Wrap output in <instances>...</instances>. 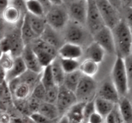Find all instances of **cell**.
<instances>
[{"label":"cell","instance_id":"34","mask_svg":"<svg viewBox=\"0 0 132 123\" xmlns=\"http://www.w3.org/2000/svg\"><path fill=\"white\" fill-rule=\"evenodd\" d=\"M46 88H45V86H43V85L40 81V83H39L36 85V87L34 88L32 94H31V96L36 98V99L40 101L44 102L45 101V96H46Z\"/></svg>","mask_w":132,"mask_h":123},{"label":"cell","instance_id":"28","mask_svg":"<svg viewBox=\"0 0 132 123\" xmlns=\"http://www.w3.org/2000/svg\"><path fill=\"white\" fill-rule=\"evenodd\" d=\"M32 91L33 89L30 85H28V84L21 83L12 94V96L15 99L24 100L30 97Z\"/></svg>","mask_w":132,"mask_h":123},{"label":"cell","instance_id":"18","mask_svg":"<svg viewBox=\"0 0 132 123\" xmlns=\"http://www.w3.org/2000/svg\"><path fill=\"white\" fill-rule=\"evenodd\" d=\"M27 70L28 69L22 57L19 56L15 58V61L12 68L10 70L6 72L5 81L9 82L14 79L18 78Z\"/></svg>","mask_w":132,"mask_h":123},{"label":"cell","instance_id":"46","mask_svg":"<svg viewBox=\"0 0 132 123\" xmlns=\"http://www.w3.org/2000/svg\"><path fill=\"white\" fill-rule=\"evenodd\" d=\"M1 123H9V117L6 113H2L1 116Z\"/></svg>","mask_w":132,"mask_h":123},{"label":"cell","instance_id":"39","mask_svg":"<svg viewBox=\"0 0 132 123\" xmlns=\"http://www.w3.org/2000/svg\"><path fill=\"white\" fill-rule=\"evenodd\" d=\"M29 117L34 123H57L58 121V120L54 121V120L50 119L41 115L39 112L32 113L29 116Z\"/></svg>","mask_w":132,"mask_h":123},{"label":"cell","instance_id":"6","mask_svg":"<svg viewBox=\"0 0 132 123\" xmlns=\"http://www.w3.org/2000/svg\"><path fill=\"white\" fill-rule=\"evenodd\" d=\"M97 85L93 77L82 76L75 94L77 101L87 103L95 100L97 95Z\"/></svg>","mask_w":132,"mask_h":123},{"label":"cell","instance_id":"30","mask_svg":"<svg viewBox=\"0 0 132 123\" xmlns=\"http://www.w3.org/2000/svg\"><path fill=\"white\" fill-rule=\"evenodd\" d=\"M41 83L45 86L46 90L50 89L51 88L57 86L54 82V77L52 73L51 67L50 65L45 67L44 68L43 72L41 73Z\"/></svg>","mask_w":132,"mask_h":123},{"label":"cell","instance_id":"4","mask_svg":"<svg viewBox=\"0 0 132 123\" xmlns=\"http://www.w3.org/2000/svg\"><path fill=\"white\" fill-rule=\"evenodd\" d=\"M48 25L58 31L63 30L70 21L68 9L64 4L53 5L45 15Z\"/></svg>","mask_w":132,"mask_h":123},{"label":"cell","instance_id":"5","mask_svg":"<svg viewBox=\"0 0 132 123\" xmlns=\"http://www.w3.org/2000/svg\"><path fill=\"white\" fill-rule=\"evenodd\" d=\"M30 46L44 68L50 65L59 56L57 49L40 38L34 41Z\"/></svg>","mask_w":132,"mask_h":123},{"label":"cell","instance_id":"38","mask_svg":"<svg viewBox=\"0 0 132 123\" xmlns=\"http://www.w3.org/2000/svg\"><path fill=\"white\" fill-rule=\"evenodd\" d=\"M12 94L10 92L8 85V83L5 80L1 81V100L5 102L10 101L12 97Z\"/></svg>","mask_w":132,"mask_h":123},{"label":"cell","instance_id":"37","mask_svg":"<svg viewBox=\"0 0 132 123\" xmlns=\"http://www.w3.org/2000/svg\"><path fill=\"white\" fill-rule=\"evenodd\" d=\"M126 68V73H127L128 81L129 90L132 88V53L124 58Z\"/></svg>","mask_w":132,"mask_h":123},{"label":"cell","instance_id":"40","mask_svg":"<svg viewBox=\"0 0 132 123\" xmlns=\"http://www.w3.org/2000/svg\"><path fill=\"white\" fill-rule=\"evenodd\" d=\"M122 19L128 24V25L132 27V6L131 7H125L122 9Z\"/></svg>","mask_w":132,"mask_h":123},{"label":"cell","instance_id":"36","mask_svg":"<svg viewBox=\"0 0 132 123\" xmlns=\"http://www.w3.org/2000/svg\"><path fill=\"white\" fill-rule=\"evenodd\" d=\"M95 112L96 110L94 100L86 103L83 110V123H88L90 116Z\"/></svg>","mask_w":132,"mask_h":123},{"label":"cell","instance_id":"44","mask_svg":"<svg viewBox=\"0 0 132 123\" xmlns=\"http://www.w3.org/2000/svg\"><path fill=\"white\" fill-rule=\"evenodd\" d=\"M10 3V0H0V10L1 13L9 6Z\"/></svg>","mask_w":132,"mask_h":123},{"label":"cell","instance_id":"43","mask_svg":"<svg viewBox=\"0 0 132 123\" xmlns=\"http://www.w3.org/2000/svg\"><path fill=\"white\" fill-rule=\"evenodd\" d=\"M112 5L115 6L117 10H119L120 12L122 11V6L121 0H108Z\"/></svg>","mask_w":132,"mask_h":123},{"label":"cell","instance_id":"2","mask_svg":"<svg viewBox=\"0 0 132 123\" xmlns=\"http://www.w3.org/2000/svg\"><path fill=\"white\" fill-rule=\"evenodd\" d=\"M62 35L65 43L76 44L82 47L85 45L88 46L94 41L93 36L86 26L70 19L62 30Z\"/></svg>","mask_w":132,"mask_h":123},{"label":"cell","instance_id":"35","mask_svg":"<svg viewBox=\"0 0 132 123\" xmlns=\"http://www.w3.org/2000/svg\"><path fill=\"white\" fill-rule=\"evenodd\" d=\"M59 86H55L54 87L46 90V96H45V101L44 102L56 104L58 94H59Z\"/></svg>","mask_w":132,"mask_h":123},{"label":"cell","instance_id":"29","mask_svg":"<svg viewBox=\"0 0 132 123\" xmlns=\"http://www.w3.org/2000/svg\"><path fill=\"white\" fill-rule=\"evenodd\" d=\"M27 12L39 17H45V12L42 5L37 0L26 1Z\"/></svg>","mask_w":132,"mask_h":123},{"label":"cell","instance_id":"33","mask_svg":"<svg viewBox=\"0 0 132 123\" xmlns=\"http://www.w3.org/2000/svg\"><path fill=\"white\" fill-rule=\"evenodd\" d=\"M105 123H126L120 112L117 104L112 113L105 119Z\"/></svg>","mask_w":132,"mask_h":123},{"label":"cell","instance_id":"14","mask_svg":"<svg viewBox=\"0 0 132 123\" xmlns=\"http://www.w3.org/2000/svg\"><path fill=\"white\" fill-rule=\"evenodd\" d=\"M97 97L110 101L116 104H118L121 98L112 80L110 81H106L101 85L98 90Z\"/></svg>","mask_w":132,"mask_h":123},{"label":"cell","instance_id":"25","mask_svg":"<svg viewBox=\"0 0 132 123\" xmlns=\"http://www.w3.org/2000/svg\"><path fill=\"white\" fill-rule=\"evenodd\" d=\"M82 76H83V74L79 70L72 72V73H67L63 86L75 92Z\"/></svg>","mask_w":132,"mask_h":123},{"label":"cell","instance_id":"8","mask_svg":"<svg viewBox=\"0 0 132 123\" xmlns=\"http://www.w3.org/2000/svg\"><path fill=\"white\" fill-rule=\"evenodd\" d=\"M95 0H88V13L86 27L92 36L105 27Z\"/></svg>","mask_w":132,"mask_h":123},{"label":"cell","instance_id":"16","mask_svg":"<svg viewBox=\"0 0 132 123\" xmlns=\"http://www.w3.org/2000/svg\"><path fill=\"white\" fill-rule=\"evenodd\" d=\"M106 51L101 45L95 41H93L88 46L85 50V59H89L96 62L98 64L103 61Z\"/></svg>","mask_w":132,"mask_h":123},{"label":"cell","instance_id":"48","mask_svg":"<svg viewBox=\"0 0 132 123\" xmlns=\"http://www.w3.org/2000/svg\"><path fill=\"white\" fill-rule=\"evenodd\" d=\"M53 5H61L64 4L63 0H50Z\"/></svg>","mask_w":132,"mask_h":123},{"label":"cell","instance_id":"7","mask_svg":"<svg viewBox=\"0 0 132 123\" xmlns=\"http://www.w3.org/2000/svg\"><path fill=\"white\" fill-rule=\"evenodd\" d=\"M95 1L105 25L113 29L122 19L121 12L108 0H95Z\"/></svg>","mask_w":132,"mask_h":123},{"label":"cell","instance_id":"12","mask_svg":"<svg viewBox=\"0 0 132 123\" xmlns=\"http://www.w3.org/2000/svg\"><path fill=\"white\" fill-rule=\"evenodd\" d=\"M21 56L23 58L28 70L36 73H42L45 68L39 62L30 45H26Z\"/></svg>","mask_w":132,"mask_h":123},{"label":"cell","instance_id":"24","mask_svg":"<svg viewBox=\"0 0 132 123\" xmlns=\"http://www.w3.org/2000/svg\"><path fill=\"white\" fill-rule=\"evenodd\" d=\"M52 73L53 77H54V82L57 86H61L63 85L65 79L66 73L64 72L60 61V58L58 56L54 61L50 64Z\"/></svg>","mask_w":132,"mask_h":123},{"label":"cell","instance_id":"23","mask_svg":"<svg viewBox=\"0 0 132 123\" xmlns=\"http://www.w3.org/2000/svg\"><path fill=\"white\" fill-rule=\"evenodd\" d=\"M96 112L101 115L104 119L106 118L116 107V103L103 98L97 97L94 100Z\"/></svg>","mask_w":132,"mask_h":123},{"label":"cell","instance_id":"45","mask_svg":"<svg viewBox=\"0 0 132 123\" xmlns=\"http://www.w3.org/2000/svg\"><path fill=\"white\" fill-rule=\"evenodd\" d=\"M122 9L125 7H131L132 0H121Z\"/></svg>","mask_w":132,"mask_h":123},{"label":"cell","instance_id":"1","mask_svg":"<svg viewBox=\"0 0 132 123\" xmlns=\"http://www.w3.org/2000/svg\"><path fill=\"white\" fill-rule=\"evenodd\" d=\"M112 30L116 55L125 58L132 53V34L130 27L123 19Z\"/></svg>","mask_w":132,"mask_h":123},{"label":"cell","instance_id":"32","mask_svg":"<svg viewBox=\"0 0 132 123\" xmlns=\"http://www.w3.org/2000/svg\"><path fill=\"white\" fill-rule=\"evenodd\" d=\"M15 61V58L10 53H1L0 58L1 68L8 72L12 68Z\"/></svg>","mask_w":132,"mask_h":123},{"label":"cell","instance_id":"15","mask_svg":"<svg viewBox=\"0 0 132 123\" xmlns=\"http://www.w3.org/2000/svg\"><path fill=\"white\" fill-rule=\"evenodd\" d=\"M59 32V31L54 29L47 24L45 31L39 38L59 50L65 43L63 35H61Z\"/></svg>","mask_w":132,"mask_h":123},{"label":"cell","instance_id":"50","mask_svg":"<svg viewBox=\"0 0 132 123\" xmlns=\"http://www.w3.org/2000/svg\"><path fill=\"white\" fill-rule=\"evenodd\" d=\"M72 1H73V0H63V3H64V5H68L70 3L72 2Z\"/></svg>","mask_w":132,"mask_h":123},{"label":"cell","instance_id":"21","mask_svg":"<svg viewBox=\"0 0 132 123\" xmlns=\"http://www.w3.org/2000/svg\"><path fill=\"white\" fill-rule=\"evenodd\" d=\"M20 30L22 39H23V43L25 45V46L26 45H30L34 41L39 38L32 30V27L30 25L28 19L26 18L25 15H24V18L22 20Z\"/></svg>","mask_w":132,"mask_h":123},{"label":"cell","instance_id":"22","mask_svg":"<svg viewBox=\"0 0 132 123\" xmlns=\"http://www.w3.org/2000/svg\"><path fill=\"white\" fill-rule=\"evenodd\" d=\"M45 117L54 121H57L61 117L59 109L55 104L42 102L39 107L38 112Z\"/></svg>","mask_w":132,"mask_h":123},{"label":"cell","instance_id":"9","mask_svg":"<svg viewBox=\"0 0 132 123\" xmlns=\"http://www.w3.org/2000/svg\"><path fill=\"white\" fill-rule=\"evenodd\" d=\"M67 7L70 20L86 26L88 0H73Z\"/></svg>","mask_w":132,"mask_h":123},{"label":"cell","instance_id":"3","mask_svg":"<svg viewBox=\"0 0 132 123\" xmlns=\"http://www.w3.org/2000/svg\"><path fill=\"white\" fill-rule=\"evenodd\" d=\"M111 77L120 97H126L129 91V86L123 58L117 56L112 68Z\"/></svg>","mask_w":132,"mask_h":123},{"label":"cell","instance_id":"51","mask_svg":"<svg viewBox=\"0 0 132 123\" xmlns=\"http://www.w3.org/2000/svg\"><path fill=\"white\" fill-rule=\"evenodd\" d=\"M130 29H131V34H132V27L131 28H130Z\"/></svg>","mask_w":132,"mask_h":123},{"label":"cell","instance_id":"20","mask_svg":"<svg viewBox=\"0 0 132 123\" xmlns=\"http://www.w3.org/2000/svg\"><path fill=\"white\" fill-rule=\"evenodd\" d=\"M25 16L34 32L39 37H41L47 26L45 17L36 16L28 12L25 14Z\"/></svg>","mask_w":132,"mask_h":123},{"label":"cell","instance_id":"41","mask_svg":"<svg viewBox=\"0 0 132 123\" xmlns=\"http://www.w3.org/2000/svg\"><path fill=\"white\" fill-rule=\"evenodd\" d=\"M105 119L98 112H95L90 117L88 123H104Z\"/></svg>","mask_w":132,"mask_h":123},{"label":"cell","instance_id":"11","mask_svg":"<svg viewBox=\"0 0 132 123\" xmlns=\"http://www.w3.org/2000/svg\"><path fill=\"white\" fill-rule=\"evenodd\" d=\"M94 41L97 43L109 54H116V46L112 30L105 26L93 36Z\"/></svg>","mask_w":132,"mask_h":123},{"label":"cell","instance_id":"49","mask_svg":"<svg viewBox=\"0 0 132 123\" xmlns=\"http://www.w3.org/2000/svg\"><path fill=\"white\" fill-rule=\"evenodd\" d=\"M126 97L129 99V101H130V103H131L132 104V88L129 90L128 93L127 95H126Z\"/></svg>","mask_w":132,"mask_h":123},{"label":"cell","instance_id":"19","mask_svg":"<svg viewBox=\"0 0 132 123\" xmlns=\"http://www.w3.org/2000/svg\"><path fill=\"white\" fill-rule=\"evenodd\" d=\"M86 103L77 102L72 106L64 115L70 123H83V110Z\"/></svg>","mask_w":132,"mask_h":123},{"label":"cell","instance_id":"27","mask_svg":"<svg viewBox=\"0 0 132 123\" xmlns=\"http://www.w3.org/2000/svg\"><path fill=\"white\" fill-rule=\"evenodd\" d=\"M99 64L93 60L85 59L80 64L79 70L84 76L93 77L98 72Z\"/></svg>","mask_w":132,"mask_h":123},{"label":"cell","instance_id":"10","mask_svg":"<svg viewBox=\"0 0 132 123\" xmlns=\"http://www.w3.org/2000/svg\"><path fill=\"white\" fill-rule=\"evenodd\" d=\"M77 102L74 92L69 90L63 85L59 86L56 105L61 116L65 114L66 112Z\"/></svg>","mask_w":132,"mask_h":123},{"label":"cell","instance_id":"31","mask_svg":"<svg viewBox=\"0 0 132 123\" xmlns=\"http://www.w3.org/2000/svg\"><path fill=\"white\" fill-rule=\"evenodd\" d=\"M60 61L62 67H63L66 74L67 73H72V72L79 70L81 63L79 61V60L70 59H63V58H60Z\"/></svg>","mask_w":132,"mask_h":123},{"label":"cell","instance_id":"26","mask_svg":"<svg viewBox=\"0 0 132 123\" xmlns=\"http://www.w3.org/2000/svg\"><path fill=\"white\" fill-rule=\"evenodd\" d=\"M118 106L122 117L126 123H132V104L126 97L120 98Z\"/></svg>","mask_w":132,"mask_h":123},{"label":"cell","instance_id":"52","mask_svg":"<svg viewBox=\"0 0 132 123\" xmlns=\"http://www.w3.org/2000/svg\"><path fill=\"white\" fill-rule=\"evenodd\" d=\"M26 1H30V0H25Z\"/></svg>","mask_w":132,"mask_h":123},{"label":"cell","instance_id":"47","mask_svg":"<svg viewBox=\"0 0 132 123\" xmlns=\"http://www.w3.org/2000/svg\"><path fill=\"white\" fill-rule=\"evenodd\" d=\"M57 123H70L69 121H68V118L67 117V116L65 115H63L61 117H60L59 120H58Z\"/></svg>","mask_w":132,"mask_h":123},{"label":"cell","instance_id":"42","mask_svg":"<svg viewBox=\"0 0 132 123\" xmlns=\"http://www.w3.org/2000/svg\"><path fill=\"white\" fill-rule=\"evenodd\" d=\"M40 3L42 6L43 7L44 10H45V14L48 12L50 10V9H51L52 6H53V5L52 4V3L50 2V0H37ZM46 15V14H45Z\"/></svg>","mask_w":132,"mask_h":123},{"label":"cell","instance_id":"53","mask_svg":"<svg viewBox=\"0 0 132 123\" xmlns=\"http://www.w3.org/2000/svg\"><path fill=\"white\" fill-rule=\"evenodd\" d=\"M104 123H105V122H104Z\"/></svg>","mask_w":132,"mask_h":123},{"label":"cell","instance_id":"13","mask_svg":"<svg viewBox=\"0 0 132 123\" xmlns=\"http://www.w3.org/2000/svg\"><path fill=\"white\" fill-rule=\"evenodd\" d=\"M84 54L81 46L70 43H64L58 50V55L61 58L79 60Z\"/></svg>","mask_w":132,"mask_h":123},{"label":"cell","instance_id":"17","mask_svg":"<svg viewBox=\"0 0 132 123\" xmlns=\"http://www.w3.org/2000/svg\"><path fill=\"white\" fill-rule=\"evenodd\" d=\"M1 18L5 23L10 24H15L19 23L21 19L24 16L19 9L14 5L10 4L1 13Z\"/></svg>","mask_w":132,"mask_h":123}]
</instances>
